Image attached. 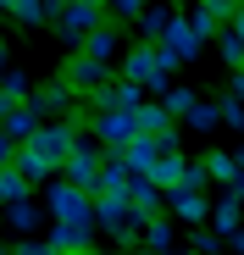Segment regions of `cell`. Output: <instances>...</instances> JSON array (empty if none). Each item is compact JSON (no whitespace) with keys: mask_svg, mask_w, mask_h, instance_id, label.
Here are the masks:
<instances>
[{"mask_svg":"<svg viewBox=\"0 0 244 255\" xmlns=\"http://www.w3.org/2000/svg\"><path fill=\"white\" fill-rule=\"evenodd\" d=\"M72 150H78L72 128H39V133H28V150H17L11 161H22V166H28V178H50L56 166H67V161H72Z\"/></svg>","mask_w":244,"mask_h":255,"instance_id":"cell-1","label":"cell"},{"mask_svg":"<svg viewBox=\"0 0 244 255\" xmlns=\"http://www.w3.org/2000/svg\"><path fill=\"white\" fill-rule=\"evenodd\" d=\"M84 194H89V189H84V183H72V178L56 183V189H50L56 217H61V222H89V200H84Z\"/></svg>","mask_w":244,"mask_h":255,"instance_id":"cell-2","label":"cell"},{"mask_svg":"<svg viewBox=\"0 0 244 255\" xmlns=\"http://www.w3.org/2000/svg\"><path fill=\"white\" fill-rule=\"evenodd\" d=\"M67 178H72V183H84L89 194H95V189L106 183V172H100V161H95V155H89L84 144H78V150H72V161H67Z\"/></svg>","mask_w":244,"mask_h":255,"instance_id":"cell-3","label":"cell"},{"mask_svg":"<svg viewBox=\"0 0 244 255\" xmlns=\"http://www.w3.org/2000/svg\"><path fill=\"white\" fill-rule=\"evenodd\" d=\"M172 211L194 222V217H206V200L194 194V183H178V189H172Z\"/></svg>","mask_w":244,"mask_h":255,"instance_id":"cell-4","label":"cell"},{"mask_svg":"<svg viewBox=\"0 0 244 255\" xmlns=\"http://www.w3.org/2000/svg\"><path fill=\"white\" fill-rule=\"evenodd\" d=\"M95 78H100L95 61H78V67H72V83H95Z\"/></svg>","mask_w":244,"mask_h":255,"instance_id":"cell-5","label":"cell"},{"mask_svg":"<svg viewBox=\"0 0 244 255\" xmlns=\"http://www.w3.org/2000/svg\"><path fill=\"white\" fill-rule=\"evenodd\" d=\"M206 172H217V178H233V161H228V155H211V161H206Z\"/></svg>","mask_w":244,"mask_h":255,"instance_id":"cell-6","label":"cell"},{"mask_svg":"<svg viewBox=\"0 0 244 255\" xmlns=\"http://www.w3.org/2000/svg\"><path fill=\"white\" fill-rule=\"evenodd\" d=\"M217 222H222V233L239 222V205H233V200H228V205H217Z\"/></svg>","mask_w":244,"mask_h":255,"instance_id":"cell-7","label":"cell"},{"mask_svg":"<svg viewBox=\"0 0 244 255\" xmlns=\"http://www.w3.org/2000/svg\"><path fill=\"white\" fill-rule=\"evenodd\" d=\"M233 22H239V39H244V6H239V17H233Z\"/></svg>","mask_w":244,"mask_h":255,"instance_id":"cell-8","label":"cell"}]
</instances>
